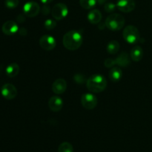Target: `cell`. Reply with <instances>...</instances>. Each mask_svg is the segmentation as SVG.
Listing matches in <instances>:
<instances>
[{"label": "cell", "mask_w": 152, "mask_h": 152, "mask_svg": "<svg viewBox=\"0 0 152 152\" xmlns=\"http://www.w3.org/2000/svg\"><path fill=\"white\" fill-rule=\"evenodd\" d=\"M83 37L78 31L72 30L67 32L62 38L64 47L69 50H76L80 48L83 44Z\"/></svg>", "instance_id": "6da1fadb"}, {"label": "cell", "mask_w": 152, "mask_h": 152, "mask_svg": "<svg viewBox=\"0 0 152 152\" xmlns=\"http://www.w3.org/2000/svg\"><path fill=\"white\" fill-rule=\"evenodd\" d=\"M106 86V79L100 74L91 76L86 81V87L92 93H100L105 90Z\"/></svg>", "instance_id": "7a4b0ae2"}, {"label": "cell", "mask_w": 152, "mask_h": 152, "mask_svg": "<svg viewBox=\"0 0 152 152\" xmlns=\"http://www.w3.org/2000/svg\"><path fill=\"white\" fill-rule=\"evenodd\" d=\"M105 24L111 31H120L125 25V18L119 13H112L107 17Z\"/></svg>", "instance_id": "3957f363"}, {"label": "cell", "mask_w": 152, "mask_h": 152, "mask_svg": "<svg viewBox=\"0 0 152 152\" xmlns=\"http://www.w3.org/2000/svg\"><path fill=\"white\" fill-rule=\"evenodd\" d=\"M123 38L129 44H135L140 38V34L137 28L134 25H129L124 29L123 33Z\"/></svg>", "instance_id": "277c9868"}, {"label": "cell", "mask_w": 152, "mask_h": 152, "mask_svg": "<svg viewBox=\"0 0 152 152\" xmlns=\"http://www.w3.org/2000/svg\"><path fill=\"white\" fill-rule=\"evenodd\" d=\"M97 98L91 93H85L81 96V104L83 108L87 110H92L97 105Z\"/></svg>", "instance_id": "5b68a950"}, {"label": "cell", "mask_w": 152, "mask_h": 152, "mask_svg": "<svg viewBox=\"0 0 152 152\" xmlns=\"http://www.w3.org/2000/svg\"><path fill=\"white\" fill-rule=\"evenodd\" d=\"M24 14L28 17H35L39 13L40 6L36 1H28L23 6Z\"/></svg>", "instance_id": "8992f818"}, {"label": "cell", "mask_w": 152, "mask_h": 152, "mask_svg": "<svg viewBox=\"0 0 152 152\" xmlns=\"http://www.w3.org/2000/svg\"><path fill=\"white\" fill-rule=\"evenodd\" d=\"M68 13V8L64 3H57L52 9V16L56 20H61L67 16Z\"/></svg>", "instance_id": "52a82bcc"}, {"label": "cell", "mask_w": 152, "mask_h": 152, "mask_svg": "<svg viewBox=\"0 0 152 152\" xmlns=\"http://www.w3.org/2000/svg\"><path fill=\"white\" fill-rule=\"evenodd\" d=\"M1 94L4 99L11 100L17 96V89L13 85L7 83L1 87Z\"/></svg>", "instance_id": "ba28073f"}, {"label": "cell", "mask_w": 152, "mask_h": 152, "mask_svg": "<svg viewBox=\"0 0 152 152\" xmlns=\"http://www.w3.org/2000/svg\"><path fill=\"white\" fill-rule=\"evenodd\" d=\"M39 45L43 50H51L56 47V42L54 37L50 35H43L39 39Z\"/></svg>", "instance_id": "9c48e42d"}, {"label": "cell", "mask_w": 152, "mask_h": 152, "mask_svg": "<svg viewBox=\"0 0 152 152\" xmlns=\"http://www.w3.org/2000/svg\"><path fill=\"white\" fill-rule=\"evenodd\" d=\"M117 7L119 10L124 13H129L134 10L136 7L134 0H118Z\"/></svg>", "instance_id": "30bf717a"}, {"label": "cell", "mask_w": 152, "mask_h": 152, "mask_svg": "<svg viewBox=\"0 0 152 152\" xmlns=\"http://www.w3.org/2000/svg\"><path fill=\"white\" fill-rule=\"evenodd\" d=\"M1 31L5 35L11 36L19 31V26L14 21H7L2 25Z\"/></svg>", "instance_id": "8fae6325"}, {"label": "cell", "mask_w": 152, "mask_h": 152, "mask_svg": "<svg viewBox=\"0 0 152 152\" xmlns=\"http://www.w3.org/2000/svg\"><path fill=\"white\" fill-rule=\"evenodd\" d=\"M48 107L53 112H58L63 107V100L58 96H53L48 101Z\"/></svg>", "instance_id": "7c38bea8"}, {"label": "cell", "mask_w": 152, "mask_h": 152, "mask_svg": "<svg viewBox=\"0 0 152 152\" xmlns=\"http://www.w3.org/2000/svg\"><path fill=\"white\" fill-rule=\"evenodd\" d=\"M67 83L63 79H58L53 82L52 85V90L56 94H62L66 91Z\"/></svg>", "instance_id": "4fadbf2b"}, {"label": "cell", "mask_w": 152, "mask_h": 152, "mask_svg": "<svg viewBox=\"0 0 152 152\" xmlns=\"http://www.w3.org/2000/svg\"><path fill=\"white\" fill-rule=\"evenodd\" d=\"M116 65L120 67H126L131 63L130 55L126 52H123L120 53L115 59Z\"/></svg>", "instance_id": "5bb4252c"}, {"label": "cell", "mask_w": 152, "mask_h": 152, "mask_svg": "<svg viewBox=\"0 0 152 152\" xmlns=\"http://www.w3.org/2000/svg\"><path fill=\"white\" fill-rule=\"evenodd\" d=\"M88 19L91 24H98L102 19V13L97 9H93L88 13Z\"/></svg>", "instance_id": "9a60e30c"}, {"label": "cell", "mask_w": 152, "mask_h": 152, "mask_svg": "<svg viewBox=\"0 0 152 152\" xmlns=\"http://www.w3.org/2000/svg\"><path fill=\"white\" fill-rule=\"evenodd\" d=\"M143 56V50L140 46H134L131 51V59L134 62H139Z\"/></svg>", "instance_id": "2e32d148"}, {"label": "cell", "mask_w": 152, "mask_h": 152, "mask_svg": "<svg viewBox=\"0 0 152 152\" xmlns=\"http://www.w3.org/2000/svg\"><path fill=\"white\" fill-rule=\"evenodd\" d=\"M6 74L9 77H15L18 75L19 72V66L17 63H10L6 68Z\"/></svg>", "instance_id": "e0dca14e"}, {"label": "cell", "mask_w": 152, "mask_h": 152, "mask_svg": "<svg viewBox=\"0 0 152 152\" xmlns=\"http://www.w3.org/2000/svg\"><path fill=\"white\" fill-rule=\"evenodd\" d=\"M123 77V71L118 67L113 68L109 71V78L114 83H117L120 80V79Z\"/></svg>", "instance_id": "ac0fdd59"}, {"label": "cell", "mask_w": 152, "mask_h": 152, "mask_svg": "<svg viewBox=\"0 0 152 152\" xmlns=\"http://www.w3.org/2000/svg\"><path fill=\"white\" fill-rule=\"evenodd\" d=\"M106 49L110 54H116L120 50V43L116 40H112L108 43Z\"/></svg>", "instance_id": "d6986e66"}, {"label": "cell", "mask_w": 152, "mask_h": 152, "mask_svg": "<svg viewBox=\"0 0 152 152\" xmlns=\"http://www.w3.org/2000/svg\"><path fill=\"white\" fill-rule=\"evenodd\" d=\"M96 3H97L96 0H80V4L81 7L86 10L92 9L95 7Z\"/></svg>", "instance_id": "ffe728a7"}, {"label": "cell", "mask_w": 152, "mask_h": 152, "mask_svg": "<svg viewBox=\"0 0 152 152\" xmlns=\"http://www.w3.org/2000/svg\"><path fill=\"white\" fill-rule=\"evenodd\" d=\"M58 152H74V148L70 142H64L59 145Z\"/></svg>", "instance_id": "44dd1931"}, {"label": "cell", "mask_w": 152, "mask_h": 152, "mask_svg": "<svg viewBox=\"0 0 152 152\" xmlns=\"http://www.w3.org/2000/svg\"><path fill=\"white\" fill-rule=\"evenodd\" d=\"M44 26L45 28V29L50 31V30H53L56 28V21L53 20V19H47V20H45V22Z\"/></svg>", "instance_id": "7402d4cb"}, {"label": "cell", "mask_w": 152, "mask_h": 152, "mask_svg": "<svg viewBox=\"0 0 152 152\" xmlns=\"http://www.w3.org/2000/svg\"><path fill=\"white\" fill-rule=\"evenodd\" d=\"M19 4V0H5L4 4L7 8L13 9L17 7Z\"/></svg>", "instance_id": "603a6c76"}, {"label": "cell", "mask_w": 152, "mask_h": 152, "mask_svg": "<svg viewBox=\"0 0 152 152\" xmlns=\"http://www.w3.org/2000/svg\"><path fill=\"white\" fill-rule=\"evenodd\" d=\"M116 9V5L114 3L111 2H107L105 3L104 5V10L107 12V13H112Z\"/></svg>", "instance_id": "cb8c5ba5"}, {"label": "cell", "mask_w": 152, "mask_h": 152, "mask_svg": "<svg viewBox=\"0 0 152 152\" xmlns=\"http://www.w3.org/2000/svg\"><path fill=\"white\" fill-rule=\"evenodd\" d=\"M74 80L76 83H79V84H83V83H84L85 82L87 81L86 79V77H85L84 75H83V74H79L74 75Z\"/></svg>", "instance_id": "d4e9b609"}, {"label": "cell", "mask_w": 152, "mask_h": 152, "mask_svg": "<svg viewBox=\"0 0 152 152\" xmlns=\"http://www.w3.org/2000/svg\"><path fill=\"white\" fill-rule=\"evenodd\" d=\"M104 63H105V66L107 68H111L114 65H116L115 59H113L112 58H108V59H105Z\"/></svg>", "instance_id": "484cf974"}, {"label": "cell", "mask_w": 152, "mask_h": 152, "mask_svg": "<svg viewBox=\"0 0 152 152\" xmlns=\"http://www.w3.org/2000/svg\"><path fill=\"white\" fill-rule=\"evenodd\" d=\"M50 8L49 7V5H48V4H45V5H43L42 8V13L44 15H48L50 13Z\"/></svg>", "instance_id": "4316f807"}, {"label": "cell", "mask_w": 152, "mask_h": 152, "mask_svg": "<svg viewBox=\"0 0 152 152\" xmlns=\"http://www.w3.org/2000/svg\"><path fill=\"white\" fill-rule=\"evenodd\" d=\"M25 15H22V14H20L19 15V16H17V18H16V19H17V21L19 22H20V23H22V22H23L25 20Z\"/></svg>", "instance_id": "83f0119b"}, {"label": "cell", "mask_w": 152, "mask_h": 152, "mask_svg": "<svg viewBox=\"0 0 152 152\" xmlns=\"http://www.w3.org/2000/svg\"><path fill=\"white\" fill-rule=\"evenodd\" d=\"M19 33L21 35H26L28 31H27V30L25 28H22L20 30H19Z\"/></svg>", "instance_id": "f1b7e54d"}, {"label": "cell", "mask_w": 152, "mask_h": 152, "mask_svg": "<svg viewBox=\"0 0 152 152\" xmlns=\"http://www.w3.org/2000/svg\"><path fill=\"white\" fill-rule=\"evenodd\" d=\"M40 1L42 3H44V4H49V3L51 2L53 0H40Z\"/></svg>", "instance_id": "f546056e"}, {"label": "cell", "mask_w": 152, "mask_h": 152, "mask_svg": "<svg viewBox=\"0 0 152 152\" xmlns=\"http://www.w3.org/2000/svg\"><path fill=\"white\" fill-rule=\"evenodd\" d=\"M96 1H97V3H99V4H102L106 2V0H96Z\"/></svg>", "instance_id": "4dcf8cb0"}]
</instances>
